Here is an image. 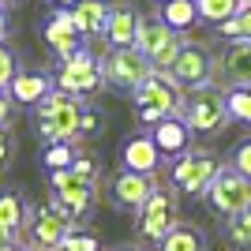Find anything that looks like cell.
<instances>
[{
  "label": "cell",
  "mask_w": 251,
  "mask_h": 251,
  "mask_svg": "<svg viewBox=\"0 0 251 251\" xmlns=\"http://www.w3.org/2000/svg\"><path fill=\"white\" fill-rule=\"evenodd\" d=\"M49 180H52L49 206L56 210L64 221L79 225L98 202V169H94V161H90V157H75L68 169H52Z\"/></svg>",
  "instance_id": "obj_1"
},
{
  "label": "cell",
  "mask_w": 251,
  "mask_h": 251,
  "mask_svg": "<svg viewBox=\"0 0 251 251\" xmlns=\"http://www.w3.org/2000/svg\"><path fill=\"white\" fill-rule=\"evenodd\" d=\"M79 113H83V101L52 86L38 101V131H42V139H49V143H75Z\"/></svg>",
  "instance_id": "obj_2"
},
{
  "label": "cell",
  "mask_w": 251,
  "mask_h": 251,
  "mask_svg": "<svg viewBox=\"0 0 251 251\" xmlns=\"http://www.w3.org/2000/svg\"><path fill=\"white\" fill-rule=\"evenodd\" d=\"M131 94H135L143 124H157L165 116H180V105H184V90L173 83L169 72H150V79H143Z\"/></svg>",
  "instance_id": "obj_3"
},
{
  "label": "cell",
  "mask_w": 251,
  "mask_h": 251,
  "mask_svg": "<svg viewBox=\"0 0 251 251\" xmlns=\"http://www.w3.org/2000/svg\"><path fill=\"white\" fill-rule=\"evenodd\" d=\"M180 120L188 124V131H199V135H214L229 124V113H225V90L214 83L195 86L184 94L180 105Z\"/></svg>",
  "instance_id": "obj_4"
},
{
  "label": "cell",
  "mask_w": 251,
  "mask_h": 251,
  "mask_svg": "<svg viewBox=\"0 0 251 251\" xmlns=\"http://www.w3.org/2000/svg\"><path fill=\"white\" fill-rule=\"evenodd\" d=\"M214 68H218V56L210 52V45L202 42H180L176 56L169 64V75L180 90H195V86L214 83Z\"/></svg>",
  "instance_id": "obj_5"
},
{
  "label": "cell",
  "mask_w": 251,
  "mask_h": 251,
  "mask_svg": "<svg viewBox=\"0 0 251 251\" xmlns=\"http://www.w3.org/2000/svg\"><path fill=\"white\" fill-rule=\"evenodd\" d=\"M202 199L210 202V210L214 214H221V218H232V214H244V210H251V180H244L236 169L221 165L218 176L210 180V188Z\"/></svg>",
  "instance_id": "obj_6"
},
{
  "label": "cell",
  "mask_w": 251,
  "mask_h": 251,
  "mask_svg": "<svg viewBox=\"0 0 251 251\" xmlns=\"http://www.w3.org/2000/svg\"><path fill=\"white\" fill-rule=\"evenodd\" d=\"M221 161L210 150H188V154H180L176 161H173V188L180 191V195H206L210 180L218 176Z\"/></svg>",
  "instance_id": "obj_7"
},
{
  "label": "cell",
  "mask_w": 251,
  "mask_h": 251,
  "mask_svg": "<svg viewBox=\"0 0 251 251\" xmlns=\"http://www.w3.org/2000/svg\"><path fill=\"white\" fill-rule=\"evenodd\" d=\"M135 49L150 60L154 72H169V64L180 49V34L169 30L161 19H139V30H135Z\"/></svg>",
  "instance_id": "obj_8"
},
{
  "label": "cell",
  "mask_w": 251,
  "mask_h": 251,
  "mask_svg": "<svg viewBox=\"0 0 251 251\" xmlns=\"http://www.w3.org/2000/svg\"><path fill=\"white\" fill-rule=\"evenodd\" d=\"M98 68H101L105 83L120 86V90H135V86L143 83V79H150V72H154L150 60L135 49V45H127V49H113Z\"/></svg>",
  "instance_id": "obj_9"
},
{
  "label": "cell",
  "mask_w": 251,
  "mask_h": 251,
  "mask_svg": "<svg viewBox=\"0 0 251 251\" xmlns=\"http://www.w3.org/2000/svg\"><path fill=\"white\" fill-rule=\"evenodd\" d=\"M176 221H180V210H176L173 191L154 188V195L139 206V236L150 240V244H157L169 229H173V225H176Z\"/></svg>",
  "instance_id": "obj_10"
},
{
  "label": "cell",
  "mask_w": 251,
  "mask_h": 251,
  "mask_svg": "<svg viewBox=\"0 0 251 251\" xmlns=\"http://www.w3.org/2000/svg\"><path fill=\"white\" fill-rule=\"evenodd\" d=\"M101 68H98V60L90 56V52H72L68 60H64L60 68V86L56 90H64V94H72V98H86V94H98L101 90Z\"/></svg>",
  "instance_id": "obj_11"
},
{
  "label": "cell",
  "mask_w": 251,
  "mask_h": 251,
  "mask_svg": "<svg viewBox=\"0 0 251 251\" xmlns=\"http://www.w3.org/2000/svg\"><path fill=\"white\" fill-rule=\"evenodd\" d=\"M72 229H75V225H72V221H64L52 206H38V210L26 214V244L38 248V251H52Z\"/></svg>",
  "instance_id": "obj_12"
},
{
  "label": "cell",
  "mask_w": 251,
  "mask_h": 251,
  "mask_svg": "<svg viewBox=\"0 0 251 251\" xmlns=\"http://www.w3.org/2000/svg\"><path fill=\"white\" fill-rule=\"evenodd\" d=\"M214 79H221L225 86H251V38H236L225 45L214 68Z\"/></svg>",
  "instance_id": "obj_13"
},
{
  "label": "cell",
  "mask_w": 251,
  "mask_h": 251,
  "mask_svg": "<svg viewBox=\"0 0 251 251\" xmlns=\"http://www.w3.org/2000/svg\"><path fill=\"white\" fill-rule=\"evenodd\" d=\"M154 188H157L154 176H147V173H127L124 169V173H116V180H113V199H116V206L139 214V206L154 195Z\"/></svg>",
  "instance_id": "obj_14"
},
{
  "label": "cell",
  "mask_w": 251,
  "mask_h": 251,
  "mask_svg": "<svg viewBox=\"0 0 251 251\" xmlns=\"http://www.w3.org/2000/svg\"><path fill=\"white\" fill-rule=\"evenodd\" d=\"M150 139H154L157 154L173 157V161L191 150V131H188V124H184L180 116H165V120H157L154 131H150Z\"/></svg>",
  "instance_id": "obj_15"
},
{
  "label": "cell",
  "mask_w": 251,
  "mask_h": 251,
  "mask_svg": "<svg viewBox=\"0 0 251 251\" xmlns=\"http://www.w3.org/2000/svg\"><path fill=\"white\" fill-rule=\"evenodd\" d=\"M120 165H124L127 173H147V176H154L157 165H161V154H157L154 139L150 135H131L124 143V150H120Z\"/></svg>",
  "instance_id": "obj_16"
},
{
  "label": "cell",
  "mask_w": 251,
  "mask_h": 251,
  "mask_svg": "<svg viewBox=\"0 0 251 251\" xmlns=\"http://www.w3.org/2000/svg\"><path fill=\"white\" fill-rule=\"evenodd\" d=\"M135 30H139V11L131 4H116L109 8V19H105V38L113 49H127L135 45Z\"/></svg>",
  "instance_id": "obj_17"
},
{
  "label": "cell",
  "mask_w": 251,
  "mask_h": 251,
  "mask_svg": "<svg viewBox=\"0 0 251 251\" xmlns=\"http://www.w3.org/2000/svg\"><path fill=\"white\" fill-rule=\"evenodd\" d=\"M105 19H109V4L105 0H79V4H72V26L79 38L105 34Z\"/></svg>",
  "instance_id": "obj_18"
},
{
  "label": "cell",
  "mask_w": 251,
  "mask_h": 251,
  "mask_svg": "<svg viewBox=\"0 0 251 251\" xmlns=\"http://www.w3.org/2000/svg\"><path fill=\"white\" fill-rule=\"evenodd\" d=\"M157 251H210V244H206V232H202L199 225L176 221V225L157 240Z\"/></svg>",
  "instance_id": "obj_19"
},
{
  "label": "cell",
  "mask_w": 251,
  "mask_h": 251,
  "mask_svg": "<svg viewBox=\"0 0 251 251\" xmlns=\"http://www.w3.org/2000/svg\"><path fill=\"white\" fill-rule=\"evenodd\" d=\"M49 90H52V79L42 72H15V79L8 86L11 101H19V105H38Z\"/></svg>",
  "instance_id": "obj_20"
},
{
  "label": "cell",
  "mask_w": 251,
  "mask_h": 251,
  "mask_svg": "<svg viewBox=\"0 0 251 251\" xmlns=\"http://www.w3.org/2000/svg\"><path fill=\"white\" fill-rule=\"evenodd\" d=\"M45 42L60 52L64 60H68L72 52H79V34H75V26H72V11H56V15L49 19V26H45Z\"/></svg>",
  "instance_id": "obj_21"
},
{
  "label": "cell",
  "mask_w": 251,
  "mask_h": 251,
  "mask_svg": "<svg viewBox=\"0 0 251 251\" xmlns=\"http://www.w3.org/2000/svg\"><path fill=\"white\" fill-rule=\"evenodd\" d=\"M157 19L165 23L169 30H188L199 23V11H195V0H161V15Z\"/></svg>",
  "instance_id": "obj_22"
},
{
  "label": "cell",
  "mask_w": 251,
  "mask_h": 251,
  "mask_svg": "<svg viewBox=\"0 0 251 251\" xmlns=\"http://www.w3.org/2000/svg\"><path fill=\"white\" fill-rule=\"evenodd\" d=\"M23 225H26V206L15 191H0V232H8L19 240Z\"/></svg>",
  "instance_id": "obj_23"
},
{
  "label": "cell",
  "mask_w": 251,
  "mask_h": 251,
  "mask_svg": "<svg viewBox=\"0 0 251 251\" xmlns=\"http://www.w3.org/2000/svg\"><path fill=\"white\" fill-rule=\"evenodd\" d=\"M218 34H221V38H229V42H236V38H251V0H240V8L232 11V19L218 23Z\"/></svg>",
  "instance_id": "obj_24"
},
{
  "label": "cell",
  "mask_w": 251,
  "mask_h": 251,
  "mask_svg": "<svg viewBox=\"0 0 251 251\" xmlns=\"http://www.w3.org/2000/svg\"><path fill=\"white\" fill-rule=\"evenodd\" d=\"M225 221H229V225H225V240H229V248L251 251V210L232 214V218H225Z\"/></svg>",
  "instance_id": "obj_25"
},
{
  "label": "cell",
  "mask_w": 251,
  "mask_h": 251,
  "mask_svg": "<svg viewBox=\"0 0 251 251\" xmlns=\"http://www.w3.org/2000/svg\"><path fill=\"white\" fill-rule=\"evenodd\" d=\"M225 113H229V120L251 124V86H229L225 90Z\"/></svg>",
  "instance_id": "obj_26"
},
{
  "label": "cell",
  "mask_w": 251,
  "mask_h": 251,
  "mask_svg": "<svg viewBox=\"0 0 251 251\" xmlns=\"http://www.w3.org/2000/svg\"><path fill=\"white\" fill-rule=\"evenodd\" d=\"M240 8V0H195V11H199V23H225L232 19V11Z\"/></svg>",
  "instance_id": "obj_27"
},
{
  "label": "cell",
  "mask_w": 251,
  "mask_h": 251,
  "mask_svg": "<svg viewBox=\"0 0 251 251\" xmlns=\"http://www.w3.org/2000/svg\"><path fill=\"white\" fill-rule=\"evenodd\" d=\"M101 244H98V236H90V232H79V229H72L68 236H64L60 244L52 251H98Z\"/></svg>",
  "instance_id": "obj_28"
},
{
  "label": "cell",
  "mask_w": 251,
  "mask_h": 251,
  "mask_svg": "<svg viewBox=\"0 0 251 251\" xmlns=\"http://www.w3.org/2000/svg\"><path fill=\"white\" fill-rule=\"evenodd\" d=\"M72 161H75L72 143H52V147L45 150V165H49V169H68Z\"/></svg>",
  "instance_id": "obj_29"
},
{
  "label": "cell",
  "mask_w": 251,
  "mask_h": 251,
  "mask_svg": "<svg viewBox=\"0 0 251 251\" xmlns=\"http://www.w3.org/2000/svg\"><path fill=\"white\" fill-rule=\"evenodd\" d=\"M101 113H98V109H86L83 105V113H79V135H75V143H79V139H90V135H98V131H101Z\"/></svg>",
  "instance_id": "obj_30"
},
{
  "label": "cell",
  "mask_w": 251,
  "mask_h": 251,
  "mask_svg": "<svg viewBox=\"0 0 251 251\" xmlns=\"http://www.w3.org/2000/svg\"><path fill=\"white\" fill-rule=\"evenodd\" d=\"M229 169H236L244 180H251V139H244L240 147L232 150V157H229Z\"/></svg>",
  "instance_id": "obj_31"
},
{
  "label": "cell",
  "mask_w": 251,
  "mask_h": 251,
  "mask_svg": "<svg viewBox=\"0 0 251 251\" xmlns=\"http://www.w3.org/2000/svg\"><path fill=\"white\" fill-rule=\"evenodd\" d=\"M11 79H15V56H11L8 45L0 42V94H8Z\"/></svg>",
  "instance_id": "obj_32"
},
{
  "label": "cell",
  "mask_w": 251,
  "mask_h": 251,
  "mask_svg": "<svg viewBox=\"0 0 251 251\" xmlns=\"http://www.w3.org/2000/svg\"><path fill=\"white\" fill-rule=\"evenodd\" d=\"M8 161H11V139H8V131L0 127V169H8Z\"/></svg>",
  "instance_id": "obj_33"
},
{
  "label": "cell",
  "mask_w": 251,
  "mask_h": 251,
  "mask_svg": "<svg viewBox=\"0 0 251 251\" xmlns=\"http://www.w3.org/2000/svg\"><path fill=\"white\" fill-rule=\"evenodd\" d=\"M8 120H11V101L0 94V127H8Z\"/></svg>",
  "instance_id": "obj_34"
},
{
  "label": "cell",
  "mask_w": 251,
  "mask_h": 251,
  "mask_svg": "<svg viewBox=\"0 0 251 251\" xmlns=\"http://www.w3.org/2000/svg\"><path fill=\"white\" fill-rule=\"evenodd\" d=\"M4 34H8V15L0 11V42H4Z\"/></svg>",
  "instance_id": "obj_35"
},
{
  "label": "cell",
  "mask_w": 251,
  "mask_h": 251,
  "mask_svg": "<svg viewBox=\"0 0 251 251\" xmlns=\"http://www.w3.org/2000/svg\"><path fill=\"white\" fill-rule=\"evenodd\" d=\"M0 251H19V248H15V244H0Z\"/></svg>",
  "instance_id": "obj_36"
},
{
  "label": "cell",
  "mask_w": 251,
  "mask_h": 251,
  "mask_svg": "<svg viewBox=\"0 0 251 251\" xmlns=\"http://www.w3.org/2000/svg\"><path fill=\"white\" fill-rule=\"evenodd\" d=\"M116 251H143V248H116Z\"/></svg>",
  "instance_id": "obj_37"
},
{
  "label": "cell",
  "mask_w": 251,
  "mask_h": 251,
  "mask_svg": "<svg viewBox=\"0 0 251 251\" xmlns=\"http://www.w3.org/2000/svg\"><path fill=\"white\" fill-rule=\"evenodd\" d=\"M60 4H79V0H60Z\"/></svg>",
  "instance_id": "obj_38"
},
{
  "label": "cell",
  "mask_w": 251,
  "mask_h": 251,
  "mask_svg": "<svg viewBox=\"0 0 251 251\" xmlns=\"http://www.w3.org/2000/svg\"><path fill=\"white\" fill-rule=\"evenodd\" d=\"M30 251H38V248H30Z\"/></svg>",
  "instance_id": "obj_39"
},
{
  "label": "cell",
  "mask_w": 251,
  "mask_h": 251,
  "mask_svg": "<svg viewBox=\"0 0 251 251\" xmlns=\"http://www.w3.org/2000/svg\"><path fill=\"white\" fill-rule=\"evenodd\" d=\"M0 4H4V0H0Z\"/></svg>",
  "instance_id": "obj_40"
}]
</instances>
